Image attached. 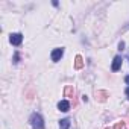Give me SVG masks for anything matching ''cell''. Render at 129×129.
I'll list each match as a JSON object with an SVG mask.
<instances>
[{
	"label": "cell",
	"mask_w": 129,
	"mask_h": 129,
	"mask_svg": "<svg viewBox=\"0 0 129 129\" xmlns=\"http://www.w3.org/2000/svg\"><path fill=\"white\" fill-rule=\"evenodd\" d=\"M30 124L34 129H44V121L40 114H32L30 115Z\"/></svg>",
	"instance_id": "1"
},
{
	"label": "cell",
	"mask_w": 129,
	"mask_h": 129,
	"mask_svg": "<svg viewBox=\"0 0 129 129\" xmlns=\"http://www.w3.org/2000/svg\"><path fill=\"white\" fill-rule=\"evenodd\" d=\"M9 41H11L14 46H20L21 41H23V35H21V34H11Z\"/></svg>",
	"instance_id": "2"
},
{
	"label": "cell",
	"mask_w": 129,
	"mask_h": 129,
	"mask_svg": "<svg viewBox=\"0 0 129 129\" xmlns=\"http://www.w3.org/2000/svg\"><path fill=\"white\" fill-rule=\"evenodd\" d=\"M62 55H64V49H55L52 52V61L53 62H58L62 58Z\"/></svg>",
	"instance_id": "3"
},
{
	"label": "cell",
	"mask_w": 129,
	"mask_h": 129,
	"mask_svg": "<svg viewBox=\"0 0 129 129\" xmlns=\"http://www.w3.org/2000/svg\"><path fill=\"white\" fill-rule=\"evenodd\" d=\"M106 97H109V93H108V91H103V90L96 91V100H97V102H105Z\"/></svg>",
	"instance_id": "4"
},
{
	"label": "cell",
	"mask_w": 129,
	"mask_h": 129,
	"mask_svg": "<svg viewBox=\"0 0 129 129\" xmlns=\"http://www.w3.org/2000/svg\"><path fill=\"white\" fill-rule=\"evenodd\" d=\"M58 109L62 111V112H67V111L70 109V103H69L67 100H61V102L58 103Z\"/></svg>",
	"instance_id": "5"
},
{
	"label": "cell",
	"mask_w": 129,
	"mask_h": 129,
	"mask_svg": "<svg viewBox=\"0 0 129 129\" xmlns=\"http://www.w3.org/2000/svg\"><path fill=\"white\" fill-rule=\"evenodd\" d=\"M120 66H121V58H120V56H115V58H114V61H112L111 70H112V72H117V70L120 69Z\"/></svg>",
	"instance_id": "6"
},
{
	"label": "cell",
	"mask_w": 129,
	"mask_h": 129,
	"mask_svg": "<svg viewBox=\"0 0 129 129\" xmlns=\"http://www.w3.org/2000/svg\"><path fill=\"white\" fill-rule=\"evenodd\" d=\"M82 67H84V59H82L81 55H78V56L75 58V69H76V70H81Z\"/></svg>",
	"instance_id": "7"
},
{
	"label": "cell",
	"mask_w": 129,
	"mask_h": 129,
	"mask_svg": "<svg viewBox=\"0 0 129 129\" xmlns=\"http://www.w3.org/2000/svg\"><path fill=\"white\" fill-rule=\"evenodd\" d=\"M73 94H75V90H73V87L72 85H67L66 88H64V96H66V97H73Z\"/></svg>",
	"instance_id": "8"
},
{
	"label": "cell",
	"mask_w": 129,
	"mask_h": 129,
	"mask_svg": "<svg viewBox=\"0 0 129 129\" xmlns=\"http://www.w3.org/2000/svg\"><path fill=\"white\" fill-rule=\"evenodd\" d=\"M70 127V120L69 118H62L59 121V129H69Z\"/></svg>",
	"instance_id": "9"
},
{
	"label": "cell",
	"mask_w": 129,
	"mask_h": 129,
	"mask_svg": "<svg viewBox=\"0 0 129 129\" xmlns=\"http://www.w3.org/2000/svg\"><path fill=\"white\" fill-rule=\"evenodd\" d=\"M18 61H20V53H18V52H15V53H14V61H12V62H14V64H17Z\"/></svg>",
	"instance_id": "10"
},
{
	"label": "cell",
	"mask_w": 129,
	"mask_h": 129,
	"mask_svg": "<svg viewBox=\"0 0 129 129\" xmlns=\"http://www.w3.org/2000/svg\"><path fill=\"white\" fill-rule=\"evenodd\" d=\"M124 127V123L123 121H118V123H115V126H114V129H123Z\"/></svg>",
	"instance_id": "11"
},
{
	"label": "cell",
	"mask_w": 129,
	"mask_h": 129,
	"mask_svg": "<svg viewBox=\"0 0 129 129\" xmlns=\"http://www.w3.org/2000/svg\"><path fill=\"white\" fill-rule=\"evenodd\" d=\"M123 49H124V43L120 41V43H118V50H123Z\"/></svg>",
	"instance_id": "12"
},
{
	"label": "cell",
	"mask_w": 129,
	"mask_h": 129,
	"mask_svg": "<svg viewBox=\"0 0 129 129\" xmlns=\"http://www.w3.org/2000/svg\"><path fill=\"white\" fill-rule=\"evenodd\" d=\"M124 81H126V84H129V76H126V78H124Z\"/></svg>",
	"instance_id": "13"
},
{
	"label": "cell",
	"mask_w": 129,
	"mask_h": 129,
	"mask_svg": "<svg viewBox=\"0 0 129 129\" xmlns=\"http://www.w3.org/2000/svg\"><path fill=\"white\" fill-rule=\"evenodd\" d=\"M126 94H127V99H129V87H127V90H126Z\"/></svg>",
	"instance_id": "14"
},
{
	"label": "cell",
	"mask_w": 129,
	"mask_h": 129,
	"mask_svg": "<svg viewBox=\"0 0 129 129\" xmlns=\"http://www.w3.org/2000/svg\"><path fill=\"white\" fill-rule=\"evenodd\" d=\"M106 129H109V127H106Z\"/></svg>",
	"instance_id": "15"
}]
</instances>
